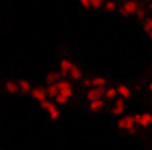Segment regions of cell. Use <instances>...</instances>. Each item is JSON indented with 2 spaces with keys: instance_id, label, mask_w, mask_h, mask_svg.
Here are the masks:
<instances>
[{
  "instance_id": "cell-1",
  "label": "cell",
  "mask_w": 152,
  "mask_h": 150,
  "mask_svg": "<svg viewBox=\"0 0 152 150\" xmlns=\"http://www.w3.org/2000/svg\"><path fill=\"white\" fill-rule=\"evenodd\" d=\"M59 73H61V77H63V79H71V81L83 79L81 69H79L73 61H69V59H63V61L59 63Z\"/></svg>"
},
{
  "instance_id": "cell-2",
  "label": "cell",
  "mask_w": 152,
  "mask_h": 150,
  "mask_svg": "<svg viewBox=\"0 0 152 150\" xmlns=\"http://www.w3.org/2000/svg\"><path fill=\"white\" fill-rule=\"evenodd\" d=\"M57 87H59V93L55 97V104H67L71 100V95H73V83H71V79H61Z\"/></svg>"
},
{
  "instance_id": "cell-3",
  "label": "cell",
  "mask_w": 152,
  "mask_h": 150,
  "mask_svg": "<svg viewBox=\"0 0 152 150\" xmlns=\"http://www.w3.org/2000/svg\"><path fill=\"white\" fill-rule=\"evenodd\" d=\"M118 128L120 130H124V132H128V134H138V124H136V114L134 116H122L120 120H118Z\"/></svg>"
},
{
  "instance_id": "cell-4",
  "label": "cell",
  "mask_w": 152,
  "mask_h": 150,
  "mask_svg": "<svg viewBox=\"0 0 152 150\" xmlns=\"http://www.w3.org/2000/svg\"><path fill=\"white\" fill-rule=\"evenodd\" d=\"M122 12L124 14H138V16H144V8H142L140 2H134V0H126L122 2Z\"/></svg>"
},
{
  "instance_id": "cell-5",
  "label": "cell",
  "mask_w": 152,
  "mask_h": 150,
  "mask_svg": "<svg viewBox=\"0 0 152 150\" xmlns=\"http://www.w3.org/2000/svg\"><path fill=\"white\" fill-rule=\"evenodd\" d=\"M105 83L107 81L104 77H85L83 79V85H87L89 89H105Z\"/></svg>"
},
{
  "instance_id": "cell-6",
  "label": "cell",
  "mask_w": 152,
  "mask_h": 150,
  "mask_svg": "<svg viewBox=\"0 0 152 150\" xmlns=\"http://www.w3.org/2000/svg\"><path fill=\"white\" fill-rule=\"evenodd\" d=\"M41 108H43V110L49 114V118H51L53 122H55V120H59V108H57V104H53V102L49 100V102H45Z\"/></svg>"
},
{
  "instance_id": "cell-7",
  "label": "cell",
  "mask_w": 152,
  "mask_h": 150,
  "mask_svg": "<svg viewBox=\"0 0 152 150\" xmlns=\"http://www.w3.org/2000/svg\"><path fill=\"white\" fill-rule=\"evenodd\" d=\"M31 95L35 97L39 104L43 105L45 102H49V95H47V89H43V87H33V91H31Z\"/></svg>"
},
{
  "instance_id": "cell-8",
  "label": "cell",
  "mask_w": 152,
  "mask_h": 150,
  "mask_svg": "<svg viewBox=\"0 0 152 150\" xmlns=\"http://www.w3.org/2000/svg\"><path fill=\"white\" fill-rule=\"evenodd\" d=\"M116 89H118V97H120V100H124V102H126V100L132 97V87L126 85V83H118Z\"/></svg>"
},
{
  "instance_id": "cell-9",
  "label": "cell",
  "mask_w": 152,
  "mask_h": 150,
  "mask_svg": "<svg viewBox=\"0 0 152 150\" xmlns=\"http://www.w3.org/2000/svg\"><path fill=\"white\" fill-rule=\"evenodd\" d=\"M136 124H138V128L152 126V114H136Z\"/></svg>"
},
{
  "instance_id": "cell-10",
  "label": "cell",
  "mask_w": 152,
  "mask_h": 150,
  "mask_svg": "<svg viewBox=\"0 0 152 150\" xmlns=\"http://www.w3.org/2000/svg\"><path fill=\"white\" fill-rule=\"evenodd\" d=\"M85 97H87V104H91V102H105L102 89H89Z\"/></svg>"
},
{
  "instance_id": "cell-11",
  "label": "cell",
  "mask_w": 152,
  "mask_h": 150,
  "mask_svg": "<svg viewBox=\"0 0 152 150\" xmlns=\"http://www.w3.org/2000/svg\"><path fill=\"white\" fill-rule=\"evenodd\" d=\"M112 112H114V116H124V112H126V102L118 97L116 102H114V105H112Z\"/></svg>"
},
{
  "instance_id": "cell-12",
  "label": "cell",
  "mask_w": 152,
  "mask_h": 150,
  "mask_svg": "<svg viewBox=\"0 0 152 150\" xmlns=\"http://www.w3.org/2000/svg\"><path fill=\"white\" fill-rule=\"evenodd\" d=\"M4 89H6L8 93L20 91V89H18V81H6V83H4Z\"/></svg>"
},
{
  "instance_id": "cell-13",
  "label": "cell",
  "mask_w": 152,
  "mask_h": 150,
  "mask_svg": "<svg viewBox=\"0 0 152 150\" xmlns=\"http://www.w3.org/2000/svg\"><path fill=\"white\" fill-rule=\"evenodd\" d=\"M18 89H20V91H33V83H31V81L28 79H20L18 81Z\"/></svg>"
},
{
  "instance_id": "cell-14",
  "label": "cell",
  "mask_w": 152,
  "mask_h": 150,
  "mask_svg": "<svg viewBox=\"0 0 152 150\" xmlns=\"http://www.w3.org/2000/svg\"><path fill=\"white\" fill-rule=\"evenodd\" d=\"M142 24H144L146 35H152V16H144V18H142Z\"/></svg>"
},
{
  "instance_id": "cell-15",
  "label": "cell",
  "mask_w": 152,
  "mask_h": 150,
  "mask_svg": "<svg viewBox=\"0 0 152 150\" xmlns=\"http://www.w3.org/2000/svg\"><path fill=\"white\" fill-rule=\"evenodd\" d=\"M59 81H61V73H49L47 75V83L49 85H57Z\"/></svg>"
},
{
  "instance_id": "cell-16",
  "label": "cell",
  "mask_w": 152,
  "mask_h": 150,
  "mask_svg": "<svg viewBox=\"0 0 152 150\" xmlns=\"http://www.w3.org/2000/svg\"><path fill=\"white\" fill-rule=\"evenodd\" d=\"M105 97L116 100V97H118V89H116V87H105Z\"/></svg>"
},
{
  "instance_id": "cell-17",
  "label": "cell",
  "mask_w": 152,
  "mask_h": 150,
  "mask_svg": "<svg viewBox=\"0 0 152 150\" xmlns=\"http://www.w3.org/2000/svg\"><path fill=\"white\" fill-rule=\"evenodd\" d=\"M104 104H105V102H91V104H87V105H89V110L97 112V110H102V108H104Z\"/></svg>"
},
{
  "instance_id": "cell-18",
  "label": "cell",
  "mask_w": 152,
  "mask_h": 150,
  "mask_svg": "<svg viewBox=\"0 0 152 150\" xmlns=\"http://www.w3.org/2000/svg\"><path fill=\"white\" fill-rule=\"evenodd\" d=\"M104 8L107 12H114V10H116V4H114V2H104Z\"/></svg>"
},
{
  "instance_id": "cell-19",
  "label": "cell",
  "mask_w": 152,
  "mask_h": 150,
  "mask_svg": "<svg viewBox=\"0 0 152 150\" xmlns=\"http://www.w3.org/2000/svg\"><path fill=\"white\" fill-rule=\"evenodd\" d=\"M91 8H104V2L102 0H91Z\"/></svg>"
},
{
  "instance_id": "cell-20",
  "label": "cell",
  "mask_w": 152,
  "mask_h": 150,
  "mask_svg": "<svg viewBox=\"0 0 152 150\" xmlns=\"http://www.w3.org/2000/svg\"><path fill=\"white\" fill-rule=\"evenodd\" d=\"M81 8H91V0H81Z\"/></svg>"
},
{
  "instance_id": "cell-21",
  "label": "cell",
  "mask_w": 152,
  "mask_h": 150,
  "mask_svg": "<svg viewBox=\"0 0 152 150\" xmlns=\"http://www.w3.org/2000/svg\"><path fill=\"white\" fill-rule=\"evenodd\" d=\"M148 89H150V91H152V81H150V83H148Z\"/></svg>"
},
{
  "instance_id": "cell-22",
  "label": "cell",
  "mask_w": 152,
  "mask_h": 150,
  "mask_svg": "<svg viewBox=\"0 0 152 150\" xmlns=\"http://www.w3.org/2000/svg\"><path fill=\"white\" fill-rule=\"evenodd\" d=\"M150 43H152V35H150Z\"/></svg>"
},
{
  "instance_id": "cell-23",
  "label": "cell",
  "mask_w": 152,
  "mask_h": 150,
  "mask_svg": "<svg viewBox=\"0 0 152 150\" xmlns=\"http://www.w3.org/2000/svg\"><path fill=\"white\" fill-rule=\"evenodd\" d=\"M0 18H2V14H0Z\"/></svg>"
}]
</instances>
